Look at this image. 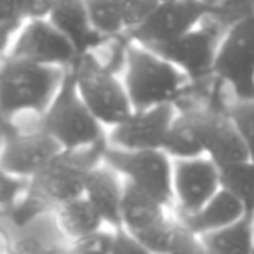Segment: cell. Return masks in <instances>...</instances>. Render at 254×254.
<instances>
[{
  "label": "cell",
  "instance_id": "1",
  "mask_svg": "<svg viewBox=\"0 0 254 254\" xmlns=\"http://www.w3.org/2000/svg\"><path fill=\"white\" fill-rule=\"evenodd\" d=\"M66 68L4 58L0 71V110L7 122L40 119L60 92Z\"/></svg>",
  "mask_w": 254,
  "mask_h": 254
},
{
  "label": "cell",
  "instance_id": "2",
  "mask_svg": "<svg viewBox=\"0 0 254 254\" xmlns=\"http://www.w3.org/2000/svg\"><path fill=\"white\" fill-rule=\"evenodd\" d=\"M127 94L134 110L176 105L190 77L171 61L136 42H129L122 71Z\"/></svg>",
  "mask_w": 254,
  "mask_h": 254
},
{
  "label": "cell",
  "instance_id": "3",
  "mask_svg": "<svg viewBox=\"0 0 254 254\" xmlns=\"http://www.w3.org/2000/svg\"><path fill=\"white\" fill-rule=\"evenodd\" d=\"M42 131L53 136L63 150H82L105 141V127L91 113L77 89L73 66L68 68L60 92L40 117Z\"/></svg>",
  "mask_w": 254,
  "mask_h": 254
},
{
  "label": "cell",
  "instance_id": "4",
  "mask_svg": "<svg viewBox=\"0 0 254 254\" xmlns=\"http://www.w3.org/2000/svg\"><path fill=\"white\" fill-rule=\"evenodd\" d=\"M73 71L82 99L103 127L112 129L134 112L124 80L108 70L94 53L78 58Z\"/></svg>",
  "mask_w": 254,
  "mask_h": 254
},
{
  "label": "cell",
  "instance_id": "5",
  "mask_svg": "<svg viewBox=\"0 0 254 254\" xmlns=\"http://www.w3.org/2000/svg\"><path fill=\"white\" fill-rule=\"evenodd\" d=\"M108 141L82 150H63L42 173L32 180V190L42 200L61 205L85 191V181L94 167L103 164Z\"/></svg>",
  "mask_w": 254,
  "mask_h": 254
},
{
  "label": "cell",
  "instance_id": "6",
  "mask_svg": "<svg viewBox=\"0 0 254 254\" xmlns=\"http://www.w3.org/2000/svg\"><path fill=\"white\" fill-rule=\"evenodd\" d=\"M63 148L60 143L42 131L39 122L32 126L4 122L2 141V173L32 181L37 178Z\"/></svg>",
  "mask_w": 254,
  "mask_h": 254
},
{
  "label": "cell",
  "instance_id": "7",
  "mask_svg": "<svg viewBox=\"0 0 254 254\" xmlns=\"http://www.w3.org/2000/svg\"><path fill=\"white\" fill-rule=\"evenodd\" d=\"M103 162L169 209L174 205V160L164 150L131 152L108 146Z\"/></svg>",
  "mask_w": 254,
  "mask_h": 254
},
{
  "label": "cell",
  "instance_id": "8",
  "mask_svg": "<svg viewBox=\"0 0 254 254\" xmlns=\"http://www.w3.org/2000/svg\"><path fill=\"white\" fill-rule=\"evenodd\" d=\"M214 75L232 87L237 99L254 98V11L237 18L225 30Z\"/></svg>",
  "mask_w": 254,
  "mask_h": 254
},
{
  "label": "cell",
  "instance_id": "9",
  "mask_svg": "<svg viewBox=\"0 0 254 254\" xmlns=\"http://www.w3.org/2000/svg\"><path fill=\"white\" fill-rule=\"evenodd\" d=\"M207 16H219L223 19V11L205 4L204 0H178L160 4L127 37L139 46L153 49L195 30Z\"/></svg>",
  "mask_w": 254,
  "mask_h": 254
},
{
  "label": "cell",
  "instance_id": "10",
  "mask_svg": "<svg viewBox=\"0 0 254 254\" xmlns=\"http://www.w3.org/2000/svg\"><path fill=\"white\" fill-rule=\"evenodd\" d=\"M225 35L223 19L216 18L209 25L202 23L191 32L164 46L153 47V53L178 66L190 80H200L214 73V63L221 39Z\"/></svg>",
  "mask_w": 254,
  "mask_h": 254
},
{
  "label": "cell",
  "instance_id": "11",
  "mask_svg": "<svg viewBox=\"0 0 254 254\" xmlns=\"http://www.w3.org/2000/svg\"><path fill=\"white\" fill-rule=\"evenodd\" d=\"M5 56L68 70L77 64L80 54L51 19H33L25 23Z\"/></svg>",
  "mask_w": 254,
  "mask_h": 254
},
{
  "label": "cell",
  "instance_id": "12",
  "mask_svg": "<svg viewBox=\"0 0 254 254\" xmlns=\"http://www.w3.org/2000/svg\"><path fill=\"white\" fill-rule=\"evenodd\" d=\"M176 115V105L134 110L124 122L108 129V146L131 152L162 150Z\"/></svg>",
  "mask_w": 254,
  "mask_h": 254
},
{
  "label": "cell",
  "instance_id": "13",
  "mask_svg": "<svg viewBox=\"0 0 254 254\" xmlns=\"http://www.w3.org/2000/svg\"><path fill=\"white\" fill-rule=\"evenodd\" d=\"M173 185L178 216H190L223 188L221 169L205 155L174 160Z\"/></svg>",
  "mask_w": 254,
  "mask_h": 254
},
{
  "label": "cell",
  "instance_id": "14",
  "mask_svg": "<svg viewBox=\"0 0 254 254\" xmlns=\"http://www.w3.org/2000/svg\"><path fill=\"white\" fill-rule=\"evenodd\" d=\"M204 146L205 157H209L219 169L251 160L246 143L228 113L205 110Z\"/></svg>",
  "mask_w": 254,
  "mask_h": 254
},
{
  "label": "cell",
  "instance_id": "15",
  "mask_svg": "<svg viewBox=\"0 0 254 254\" xmlns=\"http://www.w3.org/2000/svg\"><path fill=\"white\" fill-rule=\"evenodd\" d=\"M49 19L70 40L80 56L96 53L106 40H110L92 25L85 0H56Z\"/></svg>",
  "mask_w": 254,
  "mask_h": 254
},
{
  "label": "cell",
  "instance_id": "16",
  "mask_svg": "<svg viewBox=\"0 0 254 254\" xmlns=\"http://www.w3.org/2000/svg\"><path fill=\"white\" fill-rule=\"evenodd\" d=\"M126 180L108 164H99L89 173L84 195L99 211L110 228L122 226V200Z\"/></svg>",
  "mask_w": 254,
  "mask_h": 254
},
{
  "label": "cell",
  "instance_id": "17",
  "mask_svg": "<svg viewBox=\"0 0 254 254\" xmlns=\"http://www.w3.org/2000/svg\"><path fill=\"white\" fill-rule=\"evenodd\" d=\"M246 216H249L246 205L235 195L221 188L204 207L190 216H178V221L191 235L202 237L226 228V226L244 219Z\"/></svg>",
  "mask_w": 254,
  "mask_h": 254
},
{
  "label": "cell",
  "instance_id": "18",
  "mask_svg": "<svg viewBox=\"0 0 254 254\" xmlns=\"http://www.w3.org/2000/svg\"><path fill=\"white\" fill-rule=\"evenodd\" d=\"M171 218L173 216L169 214L167 205H164L155 197L126 181L122 200V226L120 228L136 237L162 225Z\"/></svg>",
  "mask_w": 254,
  "mask_h": 254
},
{
  "label": "cell",
  "instance_id": "19",
  "mask_svg": "<svg viewBox=\"0 0 254 254\" xmlns=\"http://www.w3.org/2000/svg\"><path fill=\"white\" fill-rule=\"evenodd\" d=\"M204 115L205 110L198 108L183 110L176 115L162 148L173 160L197 159L205 155Z\"/></svg>",
  "mask_w": 254,
  "mask_h": 254
},
{
  "label": "cell",
  "instance_id": "20",
  "mask_svg": "<svg viewBox=\"0 0 254 254\" xmlns=\"http://www.w3.org/2000/svg\"><path fill=\"white\" fill-rule=\"evenodd\" d=\"M56 223L64 239L75 242L108 226L85 195L56 205Z\"/></svg>",
  "mask_w": 254,
  "mask_h": 254
},
{
  "label": "cell",
  "instance_id": "21",
  "mask_svg": "<svg viewBox=\"0 0 254 254\" xmlns=\"http://www.w3.org/2000/svg\"><path fill=\"white\" fill-rule=\"evenodd\" d=\"M207 254H254V226L251 216L198 237Z\"/></svg>",
  "mask_w": 254,
  "mask_h": 254
},
{
  "label": "cell",
  "instance_id": "22",
  "mask_svg": "<svg viewBox=\"0 0 254 254\" xmlns=\"http://www.w3.org/2000/svg\"><path fill=\"white\" fill-rule=\"evenodd\" d=\"M92 25L106 39H115L126 33L127 25L124 18L122 0H85Z\"/></svg>",
  "mask_w": 254,
  "mask_h": 254
},
{
  "label": "cell",
  "instance_id": "23",
  "mask_svg": "<svg viewBox=\"0 0 254 254\" xmlns=\"http://www.w3.org/2000/svg\"><path fill=\"white\" fill-rule=\"evenodd\" d=\"M221 187L232 195H235L249 211H254V162L235 164L221 169Z\"/></svg>",
  "mask_w": 254,
  "mask_h": 254
},
{
  "label": "cell",
  "instance_id": "24",
  "mask_svg": "<svg viewBox=\"0 0 254 254\" xmlns=\"http://www.w3.org/2000/svg\"><path fill=\"white\" fill-rule=\"evenodd\" d=\"M228 117L235 124L237 131L247 146L251 160L254 162V98L237 99L228 108Z\"/></svg>",
  "mask_w": 254,
  "mask_h": 254
},
{
  "label": "cell",
  "instance_id": "25",
  "mask_svg": "<svg viewBox=\"0 0 254 254\" xmlns=\"http://www.w3.org/2000/svg\"><path fill=\"white\" fill-rule=\"evenodd\" d=\"M119 228H105L91 233L80 240H75L70 244L71 254H113L115 249V239Z\"/></svg>",
  "mask_w": 254,
  "mask_h": 254
},
{
  "label": "cell",
  "instance_id": "26",
  "mask_svg": "<svg viewBox=\"0 0 254 254\" xmlns=\"http://www.w3.org/2000/svg\"><path fill=\"white\" fill-rule=\"evenodd\" d=\"M21 14L25 21L49 19L56 0H4Z\"/></svg>",
  "mask_w": 254,
  "mask_h": 254
},
{
  "label": "cell",
  "instance_id": "27",
  "mask_svg": "<svg viewBox=\"0 0 254 254\" xmlns=\"http://www.w3.org/2000/svg\"><path fill=\"white\" fill-rule=\"evenodd\" d=\"M113 254H152L138 239L131 235L126 230L119 228L117 230V239H115V249Z\"/></svg>",
  "mask_w": 254,
  "mask_h": 254
},
{
  "label": "cell",
  "instance_id": "28",
  "mask_svg": "<svg viewBox=\"0 0 254 254\" xmlns=\"http://www.w3.org/2000/svg\"><path fill=\"white\" fill-rule=\"evenodd\" d=\"M251 11H254V0H226V4L223 5V14L230 19V23Z\"/></svg>",
  "mask_w": 254,
  "mask_h": 254
},
{
  "label": "cell",
  "instance_id": "29",
  "mask_svg": "<svg viewBox=\"0 0 254 254\" xmlns=\"http://www.w3.org/2000/svg\"><path fill=\"white\" fill-rule=\"evenodd\" d=\"M204 2L209 5H212V7H216V9H221V11H223V5L226 4V0H204Z\"/></svg>",
  "mask_w": 254,
  "mask_h": 254
},
{
  "label": "cell",
  "instance_id": "30",
  "mask_svg": "<svg viewBox=\"0 0 254 254\" xmlns=\"http://www.w3.org/2000/svg\"><path fill=\"white\" fill-rule=\"evenodd\" d=\"M171 2H178V0H155L157 5H160V4H171Z\"/></svg>",
  "mask_w": 254,
  "mask_h": 254
},
{
  "label": "cell",
  "instance_id": "31",
  "mask_svg": "<svg viewBox=\"0 0 254 254\" xmlns=\"http://www.w3.org/2000/svg\"><path fill=\"white\" fill-rule=\"evenodd\" d=\"M249 216H251V221H253V226H254V211H253V212H251V214H249Z\"/></svg>",
  "mask_w": 254,
  "mask_h": 254
}]
</instances>
